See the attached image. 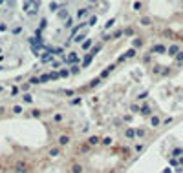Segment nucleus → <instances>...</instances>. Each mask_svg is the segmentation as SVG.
Listing matches in <instances>:
<instances>
[{
  "label": "nucleus",
  "instance_id": "nucleus-1",
  "mask_svg": "<svg viewBox=\"0 0 183 173\" xmlns=\"http://www.w3.org/2000/svg\"><path fill=\"white\" fill-rule=\"evenodd\" d=\"M28 171H29V168L24 162H18L17 164V173H28Z\"/></svg>",
  "mask_w": 183,
  "mask_h": 173
},
{
  "label": "nucleus",
  "instance_id": "nucleus-2",
  "mask_svg": "<svg viewBox=\"0 0 183 173\" xmlns=\"http://www.w3.org/2000/svg\"><path fill=\"white\" fill-rule=\"evenodd\" d=\"M59 144H60V146L70 144V137H68V135H60V137H59Z\"/></svg>",
  "mask_w": 183,
  "mask_h": 173
},
{
  "label": "nucleus",
  "instance_id": "nucleus-3",
  "mask_svg": "<svg viewBox=\"0 0 183 173\" xmlns=\"http://www.w3.org/2000/svg\"><path fill=\"white\" fill-rule=\"evenodd\" d=\"M72 173H83V166L81 164H73L72 166Z\"/></svg>",
  "mask_w": 183,
  "mask_h": 173
},
{
  "label": "nucleus",
  "instance_id": "nucleus-4",
  "mask_svg": "<svg viewBox=\"0 0 183 173\" xmlns=\"http://www.w3.org/2000/svg\"><path fill=\"white\" fill-rule=\"evenodd\" d=\"M99 142V137H90V138H88V146H95V144Z\"/></svg>",
  "mask_w": 183,
  "mask_h": 173
},
{
  "label": "nucleus",
  "instance_id": "nucleus-5",
  "mask_svg": "<svg viewBox=\"0 0 183 173\" xmlns=\"http://www.w3.org/2000/svg\"><path fill=\"white\" fill-rule=\"evenodd\" d=\"M50 155H51V157H57V155H59V149H57V148H53V149L50 151Z\"/></svg>",
  "mask_w": 183,
  "mask_h": 173
},
{
  "label": "nucleus",
  "instance_id": "nucleus-6",
  "mask_svg": "<svg viewBox=\"0 0 183 173\" xmlns=\"http://www.w3.org/2000/svg\"><path fill=\"white\" fill-rule=\"evenodd\" d=\"M20 111H22V108H20V106H15V108H13V113H20Z\"/></svg>",
  "mask_w": 183,
  "mask_h": 173
},
{
  "label": "nucleus",
  "instance_id": "nucleus-7",
  "mask_svg": "<svg viewBox=\"0 0 183 173\" xmlns=\"http://www.w3.org/2000/svg\"><path fill=\"white\" fill-rule=\"evenodd\" d=\"M90 44H92L90 40H88V42H84V44H83V49H88V47H90Z\"/></svg>",
  "mask_w": 183,
  "mask_h": 173
},
{
  "label": "nucleus",
  "instance_id": "nucleus-8",
  "mask_svg": "<svg viewBox=\"0 0 183 173\" xmlns=\"http://www.w3.org/2000/svg\"><path fill=\"white\" fill-rule=\"evenodd\" d=\"M103 142H104V144H106V146H108V144H110V142H112V138H110V137H106V138H104V140H103Z\"/></svg>",
  "mask_w": 183,
  "mask_h": 173
}]
</instances>
